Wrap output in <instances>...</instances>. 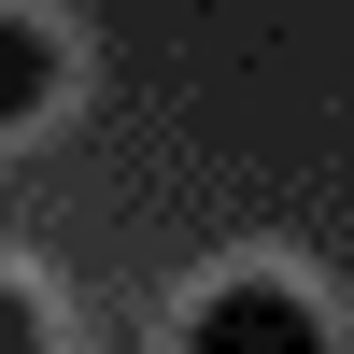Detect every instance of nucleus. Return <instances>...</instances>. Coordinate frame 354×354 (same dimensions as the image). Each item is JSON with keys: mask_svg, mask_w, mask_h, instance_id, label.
Masks as SVG:
<instances>
[{"mask_svg": "<svg viewBox=\"0 0 354 354\" xmlns=\"http://www.w3.org/2000/svg\"><path fill=\"white\" fill-rule=\"evenodd\" d=\"M185 354H326V312L298 283H213L185 312Z\"/></svg>", "mask_w": 354, "mask_h": 354, "instance_id": "obj_1", "label": "nucleus"}, {"mask_svg": "<svg viewBox=\"0 0 354 354\" xmlns=\"http://www.w3.org/2000/svg\"><path fill=\"white\" fill-rule=\"evenodd\" d=\"M43 100H57V43H43L28 15H0V128H28Z\"/></svg>", "mask_w": 354, "mask_h": 354, "instance_id": "obj_2", "label": "nucleus"}, {"mask_svg": "<svg viewBox=\"0 0 354 354\" xmlns=\"http://www.w3.org/2000/svg\"><path fill=\"white\" fill-rule=\"evenodd\" d=\"M0 354H43V312H28V283H0Z\"/></svg>", "mask_w": 354, "mask_h": 354, "instance_id": "obj_3", "label": "nucleus"}]
</instances>
